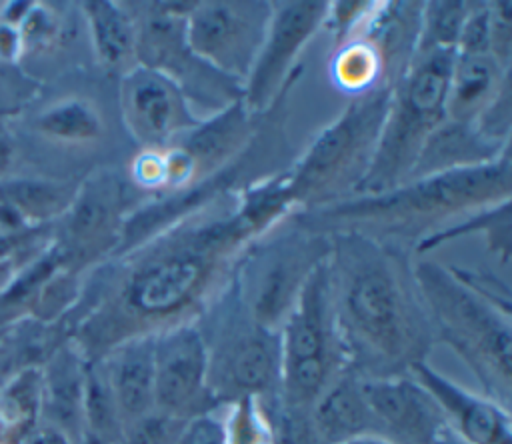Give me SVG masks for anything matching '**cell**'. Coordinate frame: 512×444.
Returning a JSON list of instances; mask_svg holds the SVG:
<instances>
[{
	"mask_svg": "<svg viewBox=\"0 0 512 444\" xmlns=\"http://www.w3.org/2000/svg\"><path fill=\"white\" fill-rule=\"evenodd\" d=\"M294 212L286 172L228 192L114 258L84 340L104 356L198 318L228 288L244 250Z\"/></svg>",
	"mask_w": 512,
	"mask_h": 444,
	"instance_id": "6da1fadb",
	"label": "cell"
},
{
	"mask_svg": "<svg viewBox=\"0 0 512 444\" xmlns=\"http://www.w3.org/2000/svg\"><path fill=\"white\" fill-rule=\"evenodd\" d=\"M332 310L346 368L360 378L408 374L426 362L432 324L400 244L328 232Z\"/></svg>",
	"mask_w": 512,
	"mask_h": 444,
	"instance_id": "7a4b0ae2",
	"label": "cell"
},
{
	"mask_svg": "<svg viewBox=\"0 0 512 444\" xmlns=\"http://www.w3.org/2000/svg\"><path fill=\"white\" fill-rule=\"evenodd\" d=\"M510 194L512 162L506 148L496 160L484 164L420 176L380 194L352 196L294 212V218L326 234L354 230L394 244H400V238L420 242L446 218L488 210L510 200Z\"/></svg>",
	"mask_w": 512,
	"mask_h": 444,
	"instance_id": "3957f363",
	"label": "cell"
},
{
	"mask_svg": "<svg viewBox=\"0 0 512 444\" xmlns=\"http://www.w3.org/2000/svg\"><path fill=\"white\" fill-rule=\"evenodd\" d=\"M436 340L446 342L478 376L484 394L510 408L512 324L510 300L494 298L462 280L452 266H412Z\"/></svg>",
	"mask_w": 512,
	"mask_h": 444,
	"instance_id": "277c9868",
	"label": "cell"
},
{
	"mask_svg": "<svg viewBox=\"0 0 512 444\" xmlns=\"http://www.w3.org/2000/svg\"><path fill=\"white\" fill-rule=\"evenodd\" d=\"M392 86H382L354 100L308 146L286 172L294 212L322 208L352 198L374 160Z\"/></svg>",
	"mask_w": 512,
	"mask_h": 444,
	"instance_id": "5b68a950",
	"label": "cell"
},
{
	"mask_svg": "<svg viewBox=\"0 0 512 444\" xmlns=\"http://www.w3.org/2000/svg\"><path fill=\"white\" fill-rule=\"evenodd\" d=\"M454 54L450 50L420 52L392 84L374 160L354 196L380 194L410 178L426 140L446 120Z\"/></svg>",
	"mask_w": 512,
	"mask_h": 444,
	"instance_id": "8992f818",
	"label": "cell"
},
{
	"mask_svg": "<svg viewBox=\"0 0 512 444\" xmlns=\"http://www.w3.org/2000/svg\"><path fill=\"white\" fill-rule=\"evenodd\" d=\"M280 408L310 414L316 398L346 368L340 348L328 256L314 266L278 330Z\"/></svg>",
	"mask_w": 512,
	"mask_h": 444,
	"instance_id": "52a82bcc",
	"label": "cell"
},
{
	"mask_svg": "<svg viewBox=\"0 0 512 444\" xmlns=\"http://www.w3.org/2000/svg\"><path fill=\"white\" fill-rule=\"evenodd\" d=\"M280 222L244 250L230 278L244 310L270 332L280 330L310 272L330 252L328 234L304 226L294 212L284 230Z\"/></svg>",
	"mask_w": 512,
	"mask_h": 444,
	"instance_id": "ba28073f",
	"label": "cell"
},
{
	"mask_svg": "<svg viewBox=\"0 0 512 444\" xmlns=\"http://www.w3.org/2000/svg\"><path fill=\"white\" fill-rule=\"evenodd\" d=\"M206 312L216 314L210 330L198 326L208 348V390L214 404L278 392V332L256 324L230 284Z\"/></svg>",
	"mask_w": 512,
	"mask_h": 444,
	"instance_id": "9c48e42d",
	"label": "cell"
},
{
	"mask_svg": "<svg viewBox=\"0 0 512 444\" xmlns=\"http://www.w3.org/2000/svg\"><path fill=\"white\" fill-rule=\"evenodd\" d=\"M136 64L162 72L188 98L190 106H208L212 114L242 100L244 86L206 62L186 42V18L196 2H138Z\"/></svg>",
	"mask_w": 512,
	"mask_h": 444,
	"instance_id": "30bf717a",
	"label": "cell"
},
{
	"mask_svg": "<svg viewBox=\"0 0 512 444\" xmlns=\"http://www.w3.org/2000/svg\"><path fill=\"white\" fill-rule=\"evenodd\" d=\"M272 2H196L186 18L190 50L244 86L264 44Z\"/></svg>",
	"mask_w": 512,
	"mask_h": 444,
	"instance_id": "8fae6325",
	"label": "cell"
},
{
	"mask_svg": "<svg viewBox=\"0 0 512 444\" xmlns=\"http://www.w3.org/2000/svg\"><path fill=\"white\" fill-rule=\"evenodd\" d=\"M330 2L298 0L272 2L264 44L244 82V104L256 116L272 108L276 98L298 76L294 66L300 50L326 24Z\"/></svg>",
	"mask_w": 512,
	"mask_h": 444,
	"instance_id": "7c38bea8",
	"label": "cell"
},
{
	"mask_svg": "<svg viewBox=\"0 0 512 444\" xmlns=\"http://www.w3.org/2000/svg\"><path fill=\"white\" fill-rule=\"evenodd\" d=\"M208 348L196 322L154 336V412L186 422L214 410Z\"/></svg>",
	"mask_w": 512,
	"mask_h": 444,
	"instance_id": "4fadbf2b",
	"label": "cell"
},
{
	"mask_svg": "<svg viewBox=\"0 0 512 444\" xmlns=\"http://www.w3.org/2000/svg\"><path fill=\"white\" fill-rule=\"evenodd\" d=\"M120 108L126 130L142 150L166 148L202 122L168 76L138 64L122 78Z\"/></svg>",
	"mask_w": 512,
	"mask_h": 444,
	"instance_id": "5bb4252c",
	"label": "cell"
},
{
	"mask_svg": "<svg viewBox=\"0 0 512 444\" xmlns=\"http://www.w3.org/2000/svg\"><path fill=\"white\" fill-rule=\"evenodd\" d=\"M376 432L396 444H436L446 430L434 398L410 376L362 378Z\"/></svg>",
	"mask_w": 512,
	"mask_h": 444,
	"instance_id": "9a60e30c",
	"label": "cell"
},
{
	"mask_svg": "<svg viewBox=\"0 0 512 444\" xmlns=\"http://www.w3.org/2000/svg\"><path fill=\"white\" fill-rule=\"evenodd\" d=\"M438 404L446 428L466 444H512L510 408L420 362L408 372Z\"/></svg>",
	"mask_w": 512,
	"mask_h": 444,
	"instance_id": "2e32d148",
	"label": "cell"
},
{
	"mask_svg": "<svg viewBox=\"0 0 512 444\" xmlns=\"http://www.w3.org/2000/svg\"><path fill=\"white\" fill-rule=\"evenodd\" d=\"M252 116L244 100H236L172 144L186 162L188 188L216 176L244 156L256 136Z\"/></svg>",
	"mask_w": 512,
	"mask_h": 444,
	"instance_id": "e0dca14e",
	"label": "cell"
},
{
	"mask_svg": "<svg viewBox=\"0 0 512 444\" xmlns=\"http://www.w3.org/2000/svg\"><path fill=\"white\" fill-rule=\"evenodd\" d=\"M128 206V188L116 176H100L92 184H86L72 202L68 222L72 246L62 252L64 258H86L118 248Z\"/></svg>",
	"mask_w": 512,
	"mask_h": 444,
	"instance_id": "ac0fdd59",
	"label": "cell"
},
{
	"mask_svg": "<svg viewBox=\"0 0 512 444\" xmlns=\"http://www.w3.org/2000/svg\"><path fill=\"white\" fill-rule=\"evenodd\" d=\"M102 364L124 430L154 412V336L126 340Z\"/></svg>",
	"mask_w": 512,
	"mask_h": 444,
	"instance_id": "d6986e66",
	"label": "cell"
},
{
	"mask_svg": "<svg viewBox=\"0 0 512 444\" xmlns=\"http://www.w3.org/2000/svg\"><path fill=\"white\" fill-rule=\"evenodd\" d=\"M420 10L422 2H378L352 34L364 38L374 48L388 86L408 70L416 56Z\"/></svg>",
	"mask_w": 512,
	"mask_h": 444,
	"instance_id": "ffe728a7",
	"label": "cell"
},
{
	"mask_svg": "<svg viewBox=\"0 0 512 444\" xmlns=\"http://www.w3.org/2000/svg\"><path fill=\"white\" fill-rule=\"evenodd\" d=\"M310 420L320 444H342L364 434H378L362 390V378L344 368L316 398Z\"/></svg>",
	"mask_w": 512,
	"mask_h": 444,
	"instance_id": "44dd1931",
	"label": "cell"
},
{
	"mask_svg": "<svg viewBox=\"0 0 512 444\" xmlns=\"http://www.w3.org/2000/svg\"><path fill=\"white\" fill-rule=\"evenodd\" d=\"M508 84L510 70H502L490 56H468L456 52L448 82L446 120L474 126L482 112Z\"/></svg>",
	"mask_w": 512,
	"mask_h": 444,
	"instance_id": "7402d4cb",
	"label": "cell"
},
{
	"mask_svg": "<svg viewBox=\"0 0 512 444\" xmlns=\"http://www.w3.org/2000/svg\"><path fill=\"white\" fill-rule=\"evenodd\" d=\"M508 146L486 140L474 126L444 120L426 140L408 180L496 160ZM406 180V182H408Z\"/></svg>",
	"mask_w": 512,
	"mask_h": 444,
	"instance_id": "603a6c76",
	"label": "cell"
},
{
	"mask_svg": "<svg viewBox=\"0 0 512 444\" xmlns=\"http://www.w3.org/2000/svg\"><path fill=\"white\" fill-rule=\"evenodd\" d=\"M92 40L100 62L108 68H124L136 64V22L132 10L118 2H86L84 4Z\"/></svg>",
	"mask_w": 512,
	"mask_h": 444,
	"instance_id": "cb8c5ba5",
	"label": "cell"
},
{
	"mask_svg": "<svg viewBox=\"0 0 512 444\" xmlns=\"http://www.w3.org/2000/svg\"><path fill=\"white\" fill-rule=\"evenodd\" d=\"M330 76L342 92L354 96L388 86L374 48L360 36H350L334 48Z\"/></svg>",
	"mask_w": 512,
	"mask_h": 444,
	"instance_id": "d4e9b609",
	"label": "cell"
},
{
	"mask_svg": "<svg viewBox=\"0 0 512 444\" xmlns=\"http://www.w3.org/2000/svg\"><path fill=\"white\" fill-rule=\"evenodd\" d=\"M474 230H484L486 240H488V248L496 254H500L502 262L506 264L510 258V200L492 206L488 210L470 214L464 218V222H456L444 230H438L434 234H430L428 238H424L422 242H418V252H426L446 240H452L456 236L462 234H470Z\"/></svg>",
	"mask_w": 512,
	"mask_h": 444,
	"instance_id": "484cf974",
	"label": "cell"
},
{
	"mask_svg": "<svg viewBox=\"0 0 512 444\" xmlns=\"http://www.w3.org/2000/svg\"><path fill=\"white\" fill-rule=\"evenodd\" d=\"M470 4L472 2H460V0L422 2L420 36H418L416 54L434 52V50L456 52V44H458L464 20L470 12Z\"/></svg>",
	"mask_w": 512,
	"mask_h": 444,
	"instance_id": "4316f807",
	"label": "cell"
},
{
	"mask_svg": "<svg viewBox=\"0 0 512 444\" xmlns=\"http://www.w3.org/2000/svg\"><path fill=\"white\" fill-rule=\"evenodd\" d=\"M226 408L222 422L228 444H276L274 420L268 416L264 398L246 396Z\"/></svg>",
	"mask_w": 512,
	"mask_h": 444,
	"instance_id": "83f0119b",
	"label": "cell"
},
{
	"mask_svg": "<svg viewBox=\"0 0 512 444\" xmlns=\"http://www.w3.org/2000/svg\"><path fill=\"white\" fill-rule=\"evenodd\" d=\"M2 198L6 204L10 202L20 212L46 218L58 214L72 206L74 190L64 184H48V182H12L2 188Z\"/></svg>",
	"mask_w": 512,
	"mask_h": 444,
	"instance_id": "f1b7e54d",
	"label": "cell"
},
{
	"mask_svg": "<svg viewBox=\"0 0 512 444\" xmlns=\"http://www.w3.org/2000/svg\"><path fill=\"white\" fill-rule=\"evenodd\" d=\"M40 128L56 138L86 142L96 140L102 134V120L98 112L82 100H68L40 118Z\"/></svg>",
	"mask_w": 512,
	"mask_h": 444,
	"instance_id": "f546056e",
	"label": "cell"
},
{
	"mask_svg": "<svg viewBox=\"0 0 512 444\" xmlns=\"http://www.w3.org/2000/svg\"><path fill=\"white\" fill-rule=\"evenodd\" d=\"M490 16V58L502 68L510 70L512 64V4L488 2Z\"/></svg>",
	"mask_w": 512,
	"mask_h": 444,
	"instance_id": "4dcf8cb0",
	"label": "cell"
},
{
	"mask_svg": "<svg viewBox=\"0 0 512 444\" xmlns=\"http://www.w3.org/2000/svg\"><path fill=\"white\" fill-rule=\"evenodd\" d=\"M458 54L468 56H490V16L488 2H472L470 12L464 20L458 44Z\"/></svg>",
	"mask_w": 512,
	"mask_h": 444,
	"instance_id": "1f68e13d",
	"label": "cell"
},
{
	"mask_svg": "<svg viewBox=\"0 0 512 444\" xmlns=\"http://www.w3.org/2000/svg\"><path fill=\"white\" fill-rule=\"evenodd\" d=\"M182 424L180 420L152 412L124 430L122 444H174Z\"/></svg>",
	"mask_w": 512,
	"mask_h": 444,
	"instance_id": "d6a6232c",
	"label": "cell"
},
{
	"mask_svg": "<svg viewBox=\"0 0 512 444\" xmlns=\"http://www.w3.org/2000/svg\"><path fill=\"white\" fill-rule=\"evenodd\" d=\"M174 444H228L224 422L214 410L194 416L182 424Z\"/></svg>",
	"mask_w": 512,
	"mask_h": 444,
	"instance_id": "836d02e7",
	"label": "cell"
},
{
	"mask_svg": "<svg viewBox=\"0 0 512 444\" xmlns=\"http://www.w3.org/2000/svg\"><path fill=\"white\" fill-rule=\"evenodd\" d=\"M342 444H396V442H392V440H388V438H384L380 434H364V436L350 438V440H346Z\"/></svg>",
	"mask_w": 512,
	"mask_h": 444,
	"instance_id": "e575fe53",
	"label": "cell"
},
{
	"mask_svg": "<svg viewBox=\"0 0 512 444\" xmlns=\"http://www.w3.org/2000/svg\"><path fill=\"white\" fill-rule=\"evenodd\" d=\"M32 444H68L66 438L58 432H42Z\"/></svg>",
	"mask_w": 512,
	"mask_h": 444,
	"instance_id": "d590c367",
	"label": "cell"
},
{
	"mask_svg": "<svg viewBox=\"0 0 512 444\" xmlns=\"http://www.w3.org/2000/svg\"><path fill=\"white\" fill-rule=\"evenodd\" d=\"M436 444H466V442H462L458 436H454L448 428L442 432V436L436 440Z\"/></svg>",
	"mask_w": 512,
	"mask_h": 444,
	"instance_id": "8d00e7d4",
	"label": "cell"
},
{
	"mask_svg": "<svg viewBox=\"0 0 512 444\" xmlns=\"http://www.w3.org/2000/svg\"><path fill=\"white\" fill-rule=\"evenodd\" d=\"M12 244H14L12 238H0V256H2L4 252H8V250L12 248Z\"/></svg>",
	"mask_w": 512,
	"mask_h": 444,
	"instance_id": "74e56055",
	"label": "cell"
}]
</instances>
